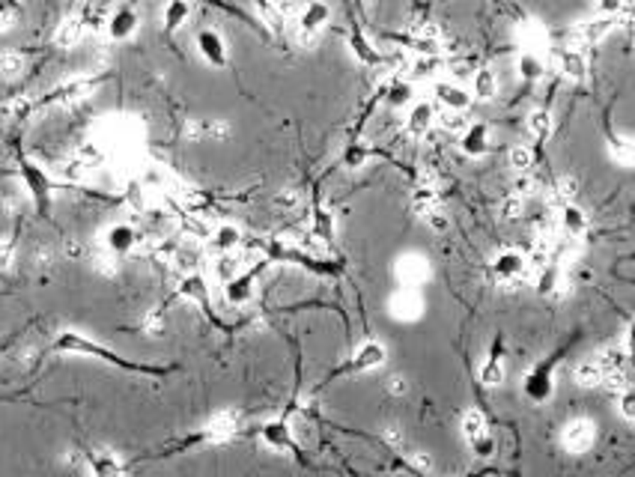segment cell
<instances>
[{"mask_svg":"<svg viewBox=\"0 0 635 477\" xmlns=\"http://www.w3.org/2000/svg\"><path fill=\"white\" fill-rule=\"evenodd\" d=\"M51 349H54V352H69V355L99 358V361H105V364H114V367H122V370L141 373V376H164V373H167V367L137 364V361L122 358V355H117V352H111L107 346H102V343H96V341H90V337L81 334V331H63V334H57V341H54Z\"/></svg>","mask_w":635,"mask_h":477,"instance_id":"cell-1","label":"cell"},{"mask_svg":"<svg viewBox=\"0 0 635 477\" xmlns=\"http://www.w3.org/2000/svg\"><path fill=\"white\" fill-rule=\"evenodd\" d=\"M236 433H239V414L224 409V412H215L206 421V427H200L191 439L179 441V448H188V444H221V441H230Z\"/></svg>","mask_w":635,"mask_h":477,"instance_id":"cell-2","label":"cell"},{"mask_svg":"<svg viewBox=\"0 0 635 477\" xmlns=\"http://www.w3.org/2000/svg\"><path fill=\"white\" fill-rule=\"evenodd\" d=\"M385 358H388V352H385V346L379 341H367L361 343L358 349L349 355V361H343L340 367H334V370L325 376V382L331 379H340V376H349V373H367V370H376V367L385 364Z\"/></svg>","mask_w":635,"mask_h":477,"instance_id":"cell-3","label":"cell"},{"mask_svg":"<svg viewBox=\"0 0 635 477\" xmlns=\"http://www.w3.org/2000/svg\"><path fill=\"white\" fill-rule=\"evenodd\" d=\"M462 436H466L469 448L474 456H492L495 454V439L489 433L486 414L480 409H469L466 418H462Z\"/></svg>","mask_w":635,"mask_h":477,"instance_id":"cell-4","label":"cell"},{"mask_svg":"<svg viewBox=\"0 0 635 477\" xmlns=\"http://www.w3.org/2000/svg\"><path fill=\"white\" fill-rule=\"evenodd\" d=\"M18 173L24 179V186L30 191V197H33V203L39 212H48V200H51V179L48 173L42 171L39 164H33L30 159H21L18 161Z\"/></svg>","mask_w":635,"mask_h":477,"instance_id":"cell-5","label":"cell"},{"mask_svg":"<svg viewBox=\"0 0 635 477\" xmlns=\"http://www.w3.org/2000/svg\"><path fill=\"white\" fill-rule=\"evenodd\" d=\"M594 441H597V427L587 418H576L561 429V444L570 454H587L594 448Z\"/></svg>","mask_w":635,"mask_h":477,"instance_id":"cell-6","label":"cell"},{"mask_svg":"<svg viewBox=\"0 0 635 477\" xmlns=\"http://www.w3.org/2000/svg\"><path fill=\"white\" fill-rule=\"evenodd\" d=\"M331 21V6L325 4V0H311L302 12H299V39L302 42H314V36L319 33V30Z\"/></svg>","mask_w":635,"mask_h":477,"instance_id":"cell-7","label":"cell"},{"mask_svg":"<svg viewBox=\"0 0 635 477\" xmlns=\"http://www.w3.org/2000/svg\"><path fill=\"white\" fill-rule=\"evenodd\" d=\"M394 278L402 289H417L429 281V263L424 257H415V254L400 257L397 266H394Z\"/></svg>","mask_w":635,"mask_h":477,"instance_id":"cell-8","label":"cell"},{"mask_svg":"<svg viewBox=\"0 0 635 477\" xmlns=\"http://www.w3.org/2000/svg\"><path fill=\"white\" fill-rule=\"evenodd\" d=\"M260 436L266 444H272L274 451H284V454H292V456H302L299 451V441L292 439V429L287 424V418H274V421H266L260 427Z\"/></svg>","mask_w":635,"mask_h":477,"instance_id":"cell-9","label":"cell"},{"mask_svg":"<svg viewBox=\"0 0 635 477\" xmlns=\"http://www.w3.org/2000/svg\"><path fill=\"white\" fill-rule=\"evenodd\" d=\"M84 463L92 477H126V466L119 463V456L107 448H87Z\"/></svg>","mask_w":635,"mask_h":477,"instance_id":"cell-10","label":"cell"},{"mask_svg":"<svg viewBox=\"0 0 635 477\" xmlns=\"http://www.w3.org/2000/svg\"><path fill=\"white\" fill-rule=\"evenodd\" d=\"M489 272L495 274V281H504V284L525 278V274H528V257H522L519 251H504L492 259Z\"/></svg>","mask_w":635,"mask_h":477,"instance_id":"cell-11","label":"cell"},{"mask_svg":"<svg viewBox=\"0 0 635 477\" xmlns=\"http://www.w3.org/2000/svg\"><path fill=\"white\" fill-rule=\"evenodd\" d=\"M388 311H391L394 319H402V322L421 319V313H424L421 292H417V289H400V292H394L391 301H388Z\"/></svg>","mask_w":635,"mask_h":477,"instance_id":"cell-12","label":"cell"},{"mask_svg":"<svg viewBox=\"0 0 635 477\" xmlns=\"http://www.w3.org/2000/svg\"><path fill=\"white\" fill-rule=\"evenodd\" d=\"M552 364L555 358H549L546 364H537L534 370L525 376V397L534 400V403H546V400L552 397Z\"/></svg>","mask_w":635,"mask_h":477,"instance_id":"cell-13","label":"cell"},{"mask_svg":"<svg viewBox=\"0 0 635 477\" xmlns=\"http://www.w3.org/2000/svg\"><path fill=\"white\" fill-rule=\"evenodd\" d=\"M197 51L209 66H215V69L227 66V45H224L218 30H200L197 33Z\"/></svg>","mask_w":635,"mask_h":477,"instance_id":"cell-14","label":"cell"},{"mask_svg":"<svg viewBox=\"0 0 635 477\" xmlns=\"http://www.w3.org/2000/svg\"><path fill=\"white\" fill-rule=\"evenodd\" d=\"M137 239L141 236H137V230L132 224H114V227H107V233H105V251L114 257H126L134 251Z\"/></svg>","mask_w":635,"mask_h":477,"instance_id":"cell-15","label":"cell"},{"mask_svg":"<svg viewBox=\"0 0 635 477\" xmlns=\"http://www.w3.org/2000/svg\"><path fill=\"white\" fill-rule=\"evenodd\" d=\"M254 284H257V272H242V274H233L227 284H224V299L233 304V307H242L251 301L254 296Z\"/></svg>","mask_w":635,"mask_h":477,"instance_id":"cell-16","label":"cell"},{"mask_svg":"<svg viewBox=\"0 0 635 477\" xmlns=\"http://www.w3.org/2000/svg\"><path fill=\"white\" fill-rule=\"evenodd\" d=\"M501 379H504V341L498 337L495 346L489 349L484 367H480V382H484L486 388H495V385H501Z\"/></svg>","mask_w":635,"mask_h":477,"instance_id":"cell-17","label":"cell"},{"mask_svg":"<svg viewBox=\"0 0 635 477\" xmlns=\"http://www.w3.org/2000/svg\"><path fill=\"white\" fill-rule=\"evenodd\" d=\"M137 24H141V18H137V12H134V9H129V6H122V9H117V12L111 15V18H107V36H111L114 42H122V39L134 36Z\"/></svg>","mask_w":635,"mask_h":477,"instance_id":"cell-18","label":"cell"},{"mask_svg":"<svg viewBox=\"0 0 635 477\" xmlns=\"http://www.w3.org/2000/svg\"><path fill=\"white\" fill-rule=\"evenodd\" d=\"M459 146H462V152H466V156H471V159L484 156V152L489 149V129L484 126V122L466 126V132H462V137H459Z\"/></svg>","mask_w":635,"mask_h":477,"instance_id":"cell-19","label":"cell"},{"mask_svg":"<svg viewBox=\"0 0 635 477\" xmlns=\"http://www.w3.org/2000/svg\"><path fill=\"white\" fill-rule=\"evenodd\" d=\"M176 296L179 299H188V301H197L209 313V286L203 281V274H197V272L194 274H185L182 284H179V289H176Z\"/></svg>","mask_w":635,"mask_h":477,"instance_id":"cell-20","label":"cell"},{"mask_svg":"<svg viewBox=\"0 0 635 477\" xmlns=\"http://www.w3.org/2000/svg\"><path fill=\"white\" fill-rule=\"evenodd\" d=\"M557 230H561V236H582L587 230V218L585 212L579 206L572 203H561V212H557Z\"/></svg>","mask_w":635,"mask_h":477,"instance_id":"cell-21","label":"cell"},{"mask_svg":"<svg viewBox=\"0 0 635 477\" xmlns=\"http://www.w3.org/2000/svg\"><path fill=\"white\" fill-rule=\"evenodd\" d=\"M254 6H257V12H260V21L266 24L274 36H281L284 30H287V15H284V9H281V4H272V0H254Z\"/></svg>","mask_w":635,"mask_h":477,"instance_id":"cell-22","label":"cell"},{"mask_svg":"<svg viewBox=\"0 0 635 477\" xmlns=\"http://www.w3.org/2000/svg\"><path fill=\"white\" fill-rule=\"evenodd\" d=\"M415 48L421 54H436L442 48V27L432 21L417 24L415 27Z\"/></svg>","mask_w":635,"mask_h":477,"instance_id":"cell-23","label":"cell"},{"mask_svg":"<svg viewBox=\"0 0 635 477\" xmlns=\"http://www.w3.org/2000/svg\"><path fill=\"white\" fill-rule=\"evenodd\" d=\"M436 99L444 104V107H451V111H466V107L471 104V96L462 90L459 84H436Z\"/></svg>","mask_w":635,"mask_h":477,"instance_id":"cell-24","label":"cell"},{"mask_svg":"<svg viewBox=\"0 0 635 477\" xmlns=\"http://www.w3.org/2000/svg\"><path fill=\"white\" fill-rule=\"evenodd\" d=\"M239 245H242L239 227H233V224H221V227H215V230H212V248H215V251L233 254V251L239 248Z\"/></svg>","mask_w":635,"mask_h":477,"instance_id":"cell-25","label":"cell"},{"mask_svg":"<svg viewBox=\"0 0 635 477\" xmlns=\"http://www.w3.org/2000/svg\"><path fill=\"white\" fill-rule=\"evenodd\" d=\"M471 93H474V99H480V102L495 99V93H498V78H495V72H492V69H477V72H474V78H471Z\"/></svg>","mask_w":635,"mask_h":477,"instance_id":"cell-26","label":"cell"},{"mask_svg":"<svg viewBox=\"0 0 635 477\" xmlns=\"http://www.w3.org/2000/svg\"><path fill=\"white\" fill-rule=\"evenodd\" d=\"M555 60H557V66H561V72L570 75V78H585L587 63H585V54H582V51H576V48H564V51H557V54H555Z\"/></svg>","mask_w":635,"mask_h":477,"instance_id":"cell-27","label":"cell"},{"mask_svg":"<svg viewBox=\"0 0 635 477\" xmlns=\"http://www.w3.org/2000/svg\"><path fill=\"white\" fill-rule=\"evenodd\" d=\"M188 15H191L188 0H167V6H164V30H167V33H176V30L188 21Z\"/></svg>","mask_w":635,"mask_h":477,"instance_id":"cell-28","label":"cell"},{"mask_svg":"<svg viewBox=\"0 0 635 477\" xmlns=\"http://www.w3.org/2000/svg\"><path fill=\"white\" fill-rule=\"evenodd\" d=\"M432 119H436V111H432V104H427V102H421V104H415L412 107V114H409V122H406V129H409V134H415V137H421L429 126H432Z\"/></svg>","mask_w":635,"mask_h":477,"instance_id":"cell-29","label":"cell"},{"mask_svg":"<svg viewBox=\"0 0 635 477\" xmlns=\"http://www.w3.org/2000/svg\"><path fill=\"white\" fill-rule=\"evenodd\" d=\"M614 30V18L606 15V18H597V21H587L585 27H579V36H582V45H594V42H602L609 33Z\"/></svg>","mask_w":635,"mask_h":477,"instance_id":"cell-30","label":"cell"},{"mask_svg":"<svg viewBox=\"0 0 635 477\" xmlns=\"http://www.w3.org/2000/svg\"><path fill=\"white\" fill-rule=\"evenodd\" d=\"M576 382L582 385V388H597V385L606 382V370L599 367L597 358H587L576 367Z\"/></svg>","mask_w":635,"mask_h":477,"instance_id":"cell-31","label":"cell"},{"mask_svg":"<svg viewBox=\"0 0 635 477\" xmlns=\"http://www.w3.org/2000/svg\"><path fill=\"white\" fill-rule=\"evenodd\" d=\"M349 45H352V54L358 57L361 63H367V66L379 63V54L373 51V45H370V42L364 39V33H361V30H352V33H349Z\"/></svg>","mask_w":635,"mask_h":477,"instance_id":"cell-32","label":"cell"},{"mask_svg":"<svg viewBox=\"0 0 635 477\" xmlns=\"http://www.w3.org/2000/svg\"><path fill=\"white\" fill-rule=\"evenodd\" d=\"M516 72L525 81H537V78H543V63H540V57L534 51H525L516 60Z\"/></svg>","mask_w":635,"mask_h":477,"instance_id":"cell-33","label":"cell"},{"mask_svg":"<svg viewBox=\"0 0 635 477\" xmlns=\"http://www.w3.org/2000/svg\"><path fill=\"white\" fill-rule=\"evenodd\" d=\"M528 132H531V137H534L537 144L549 141V134H552V117L546 111H534L528 117Z\"/></svg>","mask_w":635,"mask_h":477,"instance_id":"cell-34","label":"cell"},{"mask_svg":"<svg viewBox=\"0 0 635 477\" xmlns=\"http://www.w3.org/2000/svg\"><path fill=\"white\" fill-rule=\"evenodd\" d=\"M81 39V21L78 18H69V21H63L57 27V36H54V42L60 45V48H72L75 42Z\"/></svg>","mask_w":635,"mask_h":477,"instance_id":"cell-35","label":"cell"},{"mask_svg":"<svg viewBox=\"0 0 635 477\" xmlns=\"http://www.w3.org/2000/svg\"><path fill=\"white\" fill-rule=\"evenodd\" d=\"M314 233L322 242H331L334 239V218H331V212H325V209H316L314 212Z\"/></svg>","mask_w":635,"mask_h":477,"instance_id":"cell-36","label":"cell"},{"mask_svg":"<svg viewBox=\"0 0 635 477\" xmlns=\"http://www.w3.org/2000/svg\"><path fill=\"white\" fill-rule=\"evenodd\" d=\"M24 72V57L15 51H0V75L4 78H15V75Z\"/></svg>","mask_w":635,"mask_h":477,"instance_id":"cell-37","label":"cell"},{"mask_svg":"<svg viewBox=\"0 0 635 477\" xmlns=\"http://www.w3.org/2000/svg\"><path fill=\"white\" fill-rule=\"evenodd\" d=\"M21 15H24V9L18 0H0V30L15 27V21H18Z\"/></svg>","mask_w":635,"mask_h":477,"instance_id":"cell-38","label":"cell"},{"mask_svg":"<svg viewBox=\"0 0 635 477\" xmlns=\"http://www.w3.org/2000/svg\"><path fill=\"white\" fill-rule=\"evenodd\" d=\"M531 164H534V152L528 146L519 144V146L510 149V167H513V171L525 173V171H531Z\"/></svg>","mask_w":635,"mask_h":477,"instance_id":"cell-39","label":"cell"},{"mask_svg":"<svg viewBox=\"0 0 635 477\" xmlns=\"http://www.w3.org/2000/svg\"><path fill=\"white\" fill-rule=\"evenodd\" d=\"M522 42H525V48H528V51L543 48V45H546V30L540 24H525L522 27Z\"/></svg>","mask_w":635,"mask_h":477,"instance_id":"cell-40","label":"cell"},{"mask_svg":"<svg viewBox=\"0 0 635 477\" xmlns=\"http://www.w3.org/2000/svg\"><path fill=\"white\" fill-rule=\"evenodd\" d=\"M141 328H144V334H149V337L164 334V313H161V307H156V311H149V313L144 316Z\"/></svg>","mask_w":635,"mask_h":477,"instance_id":"cell-41","label":"cell"},{"mask_svg":"<svg viewBox=\"0 0 635 477\" xmlns=\"http://www.w3.org/2000/svg\"><path fill=\"white\" fill-rule=\"evenodd\" d=\"M555 197L561 200V203H570V200L576 197V179H572V176H557L555 179Z\"/></svg>","mask_w":635,"mask_h":477,"instance_id":"cell-42","label":"cell"},{"mask_svg":"<svg viewBox=\"0 0 635 477\" xmlns=\"http://www.w3.org/2000/svg\"><path fill=\"white\" fill-rule=\"evenodd\" d=\"M412 99V84L409 81H394L388 87V104H406Z\"/></svg>","mask_w":635,"mask_h":477,"instance_id":"cell-43","label":"cell"},{"mask_svg":"<svg viewBox=\"0 0 635 477\" xmlns=\"http://www.w3.org/2000/svg\"><path fill=\"white\" fill-rule=\"evenodd\" d=\"M617 412L624 414L626 424L635 421V394H632V388H624L621 391V400H617Z\"/></svg>","mask_w":635,"mask_h":477,"instance_id":"cell-44","label":"cell"},{"mask_svg":"<svg viewBox=\"0 0 635 477\" xmlns=\"http://www.w3.org/2000/svg\"><path fill=\"white\" fill-rule=\"evenodd\" d=\"M236 269H239V266H236V257H233V254H224V257L218 259V266H215V272H218V278H221L224 284H227L230 278H233Z\"/></svg>","mask_w":635,"mask_h":477,"instance_id":"cell-45","label":"cell"},{"mask_svg":"<svg viewBox=\"0 0 635 477\" xmlns=\"http://www.w3.org/2000/svg\"><path fill=\"white\" fill-rule=\"evenodd\" d=\"M92 269L102 272V274H107V278H114V274L119 272V266H117V257H114V254H102V257H96V263H92Z\"/></svg>","mask_w":635,"mask_h":477,"instance_id":"cell-46","label":"cell"},{"mask_svg":"<svg viewBox=\"0 0 635 477\" xmlns=\"http://www.w3.org/2000/svg\"><path fill=\"white\" fill-rule=\"evenodd\" d=\"M15 263V242L12 239H0V272L12 269Z\"/></svg>","mask_w":635,"mask_h":477,"instance_id":"cell-47","label":"cell"},{"mask_svg":"<svg viewBox=\"0 0 635 477\" xmlns=\"http://www.w3.org/2000/svg\"><path fill=\"white\" fill-rule=\"evenodd\" d=\"M364 159H367V149H364L361 144H352V146L343 152V161H346L349 167H361Z\"/></svg>","mask_w":635,"mask_h":477,"instance_id":"cell-48","label":"cell"},{"mask_svg":"<svg viewBox=\"0 0 635 477\" xmlns=\"http://www.w3.org/2000/svg\"><path fill=\"white\" fill-rule=\"evenodd\" d=\"M501 215H504L507 221L519 218V215H522V200H519V194H513V197L504 200V203H501Z\"/></svg>","mask_w":635,"mask_h":477,"instance_id":"cell-49","label":"cell"},{"mask_svg":"<svg viewBox=\"0 0 635 477\" xmlns=\"http://www.w3.org/2000/svg\"><path fill=\"white\" fill-rule=\"evenodd\" d=\"M27 114H30V104H27L24 99H18V102H12V104H9V117H12V119H24Z\"/></svg>","mask_w":635,"mask_h":477,"instance_id":"cell-50","label":"cell"},{"mask_svg":"<svg viewBox=\"0 0 635 477\" xmlns=\"http://www.w3.org/2000/svg\"><path fill=\"white\" fill-rule=\"evenodd\" d=\"M299 203V191H281V197H277V206L281 209H292Z\"/></svg>","mask_w":635,"mask_h":477,"instance_id":"cell-51","label":"cell"},{"mask_svg":"<svg viewBox=\"0 0 635 477\" xmlns=\"http://www.w3.org/2000/svg\"><path fill=\"white\" fill-rule=\"evenodd\" d=\"M444 126L451 129V132H466V117H462V114H451V117L444 119Z\"/></svg>","mask_w":635,"mask_h":477,"instance_id":"cell-52","label":"cell"},{"mask_svg":"<svg viewBox=\"0 0 635 477\" xmlns=\"http://www.w3.org/2000/svg\"><path fill=\"white\" fill-rule=\"evenodd\" d=\"M599 6H602V12H609V15H617L624 6H626V0H599Z\"/></svg>","mask_w":635,"mask_h":477,"instance_id":"cell-53","label":"cell"},{"mask_svg":"<svg viewBox=\"0 0 635 477\" xmlns=\"http://www.w3.org/2000/svg\"><path fill=\"white\" fill-rule=\"evenodd\" d=\"M436 66H439V60H417V63H415V72H417V75H429Z\"/></svg>","mask_w":635,"mask_h":477,"instance_id":"cell-54","label":"cell"},{"mask_svg":"<svg viewBox=\"0 0 635 477\" xmlns=\"http://www.w3.org/2000/svg\"><path fill=\"white\" fill-rule=\"evenodd\" d=\"M388 391L394 394V397H400V394H406V382H402L400 376H394V379H388Z\"/></svg>","mask_w":635,"mask_h":477,"instance_id":"cell-55","label":"cell"}]
</instances>
